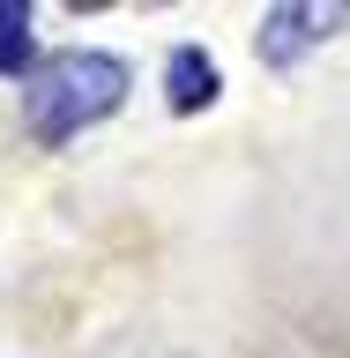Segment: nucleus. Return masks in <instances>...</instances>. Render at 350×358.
<instances>
[{"label": "nucleus", "mask_w": 350, "mask_h": 358, "mask_svg": "<svg viewBox=\"0 0 350 358\" xmlns=\"http://www.w3.org/2000/svg\"><path fill=\"white\" fill-rule=\"evenodd\" d=\"M127 60L119 52H89V45H75V52H52V60L22 83V120H30V134H38L45 150H60V142H75L82 127H97V120H112V112L127 105Z\"/></svg>", "instance_id": "f257e3e1"}, {"label": "nucleus", "mask_w": 350, "mask_h": 358, "mask_svg": "<svg viewBox=\"0 0 350 358\" xmlns=\"http://www.w3.org/2000/svg\"><path fill=\"white\" fill-rule=\"evenodd\" d=\"M343 22H350V8H335V0H328V8H321V0H284V8L261 15V60L268 67H298L313 45L335 38Z\"/></svg>", "instance_id": "f03ea898"}, {"label": "nucleus", "mask_w": 350, "mask_h": 358, "mask_svg": "<svg viewBox=\"0 0 350 358\" xmlns=\"http://www.w3.org/2000/svg\"><path fill=\"white\" fill-rule=\"evenodd\" d=\"M217 90H224V75H217V60H209L201 45H179L172 60H164V105H172V112L217 105Z\"/></svg>", "instance_id": "7ed1b4c3"}, {"label": "nucleus", "mask_w": 350, "mask_h": 358, "mask_svg": "<svg viewBox=\"0 0 350 358\" xmlns=\"http://www.w3.org/2000/svg\"><path fill=\"white\" fill-rule=\"evenodd\" d=\"M22 67H30V8L0 0V75H22Z\"/></svg>", "instance_id": "20e7f679"}]
</instances>
